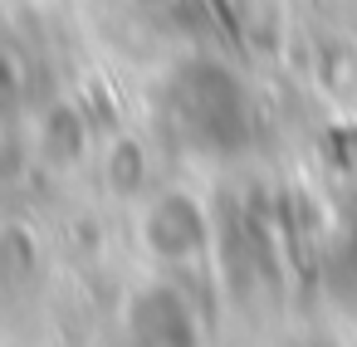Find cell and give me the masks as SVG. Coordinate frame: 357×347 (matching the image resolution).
Here are the masks:
<instances>
[{
  "mask_svg": "<svg viewBox=\"0 0 357 347\" xmlns=\"http://www.w3.org/2000/svg\"><path fill=\"white\" fill-rule=\"evenodd\" d=\"M337 288L352 298V308H357V210L347 215V225H342V240H337Z\"/></svg>",
  "mask_w": 357,
  "mask_h": 347,
  "instance_id": "1",
  "label": "cell"
}]
</instances>
